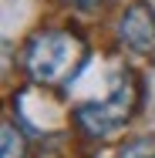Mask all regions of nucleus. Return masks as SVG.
Masks as SVG:
<instances>
[{
	"label": "nucleus",
	"instance_id": "4",
	"mask_svg": "<svg viewBox=\"0 0 155 158\" xmlns=\"http://www.w3.org/2000/svg\"><path fill=\"white\" fill-rule=\"evenodd\" d=\"M3 158H24V135L10 121L3 125Z\"/></svg>",
	"mask_w": 155,
	"mask_h": 158
},
{
	"label": "nucleus",
	"instance_id": "2",
	"mask_svg": "<svg viewBox=\"0 0 155 158\" xmlns=\"http://www.w3.org/2000/svg\"><path fill=\"white\" fill-rule=\"evenodd\" d=\"M84 61V47L78 37L64 31H47L37 34L27 47V71L37 84H58L67 74H74V67Z\"/></svg>",
	"mask_w": 155,
	"mask_h": 158
},
{
	"label": "nucleus",
	"instance_id": "5",
	"mask_svg": "<svg viewBox=\"0 0 155 158\" xmlns=\"http://www.w3.org/2000/svg\"><path fill=\"white\" fill-rule=\"evenodd\" d=\"M122 158H155V138H138L122 152Z\"/></svg>",
	"mask_w": 155,
	"mask_h": 158
},
{
	"label": "nucleus",
	"instance_id": "3",
	"mask_svg": "<svg viewBox=\"0 0 155 158\" xmlns=\"http://www.w3.org/2000/svg\"><path fill=\"white\" fill-rule=\"evenodd\" d=\"M118 37L131 51H155V14L149 3H131L118 20Z\"/></svg>",
	"mask_w": 155,
	"mask_h": 158
},
{
	"label": "nucleus",
	"instance_id": "1",
	"mask_svg": "<svg viewBox=\"0 0 155 158\" xmlns=\"http://www.w3.org/2000/svg\"><path fill=\"white\" fill-rule=\"evenodd\" d=\"M138 104V84L135 74L125 64H111L108 84L101 98H81L78 104V125L94 138H111L115 131L128 125V118L135 114Z\"/></svg>",
	"mask_w": 155,
	"mask_h": 158
},
{
	"label": "nucleus",
	"instance_id": "6",
	"mask_svg": "<svg viewBox=\"0 0 155 158\" xmlns=\"http://www.w3.org/2000/svg\"><path fill=\"white\" fill-rule=\"evenodd\" d=\"M74 3H81V7H98L101 0H74Z\"/></svg>",
	"mask_w": 155,
	"mask_h": 158
}]
</instances>
